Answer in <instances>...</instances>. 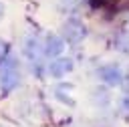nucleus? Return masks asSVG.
<instances>
[{
  "label": "nucleus",
  "mask_w": 129,
  "mask_h": 127,
  "mask_svg": "<svg viewBox=\"0 0 129 127\" xmlns=\"http://www.w3.org/2000/svg\"><path fill=\"white\" fill-rule=\"evenodd\" d=\"M99 77H101L107 85H111V87H117V85L123 83V71H121V67L115 65V62L103 65V67L99 69Z\"/></svg>",
  "instance_id": "obj_2"
},
{
  "label": "nucleus",
  "mask_w": 129,
  "mask_h": 127,
  "mask_svg": "<svg viewBox=\"0 0 129 127\" xmlns=\"http://www.w3.org/2000/svg\"><path fill=\"white\" fill-rule=\"evenodd\" d=\"M2 12H4V8H2V4H0V16H2Z\"/></svg>",
  "instance_id": "obj_9"
},
{
  "label": "nucleus",
  "mask_w": 129,
  "mask_h": 127,
  "mask_svg": "<svg viewBox=\"0 0 129 127\" xmlns=\"http://www.w3.org/2000/svg\"><path fill=\"white\" fill-rule=\"evenodd\" d=\"M62 48H64V42L56 34H48L46 40H44V44H42V52L46 56H58L62 52Z\"/></svg>",
  "instance_id": "obj_4"
},
{
  "label": "nucleus",
  "mask_w": 129,
  "mask_h": 127,
  "mask_svg": "<svg viewBox=\"0 0 129 127\" xmlns=\"http://www.w3.org/2000/svg\"><path fill=\"white\" fill-rule=\"evenodd\" d=\"M113 44H115V48L117 50H121V52H129V32L127 30H119L115 36H113Z\"/></svg>",
  "instance_id": "obj_5"
},
{
  "label": "nucleus",
  "mask_w": 129,
  "mask_h": 127,
  "mask_svg": "<svg viewBox=\"0 0 129 127\" xmlns=\"http://www.w3.org/2000/svg\"><path fill=\"white\" fill-rule=\"evenodd\" d=\"M62 36H64V40H67L69 44H77V42H81V40L87 36V28H85V24H83L81 20L69 18V20L62 24Z\"/></svg>",
  "instance_id": "obj_1"
},
{
  "label": "nucleus",
  "mask_w": 129,
  "mask_h": 127,
  "mask_svg": "<svg viewBox=\"0 0 129 127\" xmlns=\"http://www.w3.org/2000/svg\"><path fill=\"white\" fill-rule=\"evenodd\" d=\"M46 71H48L50 77L60 79V77H64L67 73L73 71V60H71V58H56V60H52V62L46 67Z\"/></svg>",
  "instance_id": "obj_3"
},
{
  "label": "nucleus",
  "mask_w": 129,
  "mask_h": 127,
  "mask_svg": "<svg viewBox=\"0 0 129 127\" xmlns=\"http://www.w3.org/2000/svg\"><path fill=\"white\" fill-rule=\"evenodd\" d=\"M6 52H8V44H6L4 40H0V60L4 58V54H6Z\"/></svg>",
  "instance_id": "obj_7"
},
{
  "label": "nucleus",
  "mask_w": 129,
  "mask_h": 127,
  "mask_svg": "<svg viewBox=\"0 0 129 127\" xmlns=\"http://www.w3.org/2000/svg\"><path fill=\"white\" fill-rule=\"evenodd\" d=\"M121 105H123V111H127V113H129V95H125V97H123Z\"/></svg>",
  "instance_id": "obj_8"
},
{
  "label": "nucleus",
  "mask_w": 129,
  "mask_h": 127,
  "mask_svg": "<svg viewBox=\"0 0 129 127\" xmlns=\"http://www.w3.org/2000/svg\"><path fill=\"white\" fill-rule=\"evenodd\" d=\"M40 46H42V44H40L34 36H30V38H26V42H24V54H26L28 58H32V60H34V58L38 56V52L42 50Z\"/></svg>",
  "instance_id": "obj_6"
}]
</instances>
